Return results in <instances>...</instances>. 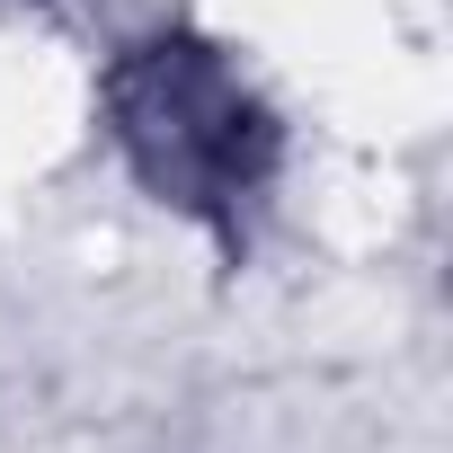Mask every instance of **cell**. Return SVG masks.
Masks as SVG:
<instances>
[{"label": "cell", "instance_id": "obj_1", "mask_svg": "<svg viewBox=\"0 0 453 453\" xmlns=\"http://www.w3.org/2000/svg\"><path fill=\"white\" fill-rule=\"evenodd\" d=\"M116 134L134 169L187 213H241L267 187L276 151L267 107L241 89V72L187 36H160L116 72Z\"/></svg>", "mask_w": 453, "mask_h": 453}]
</instances>
